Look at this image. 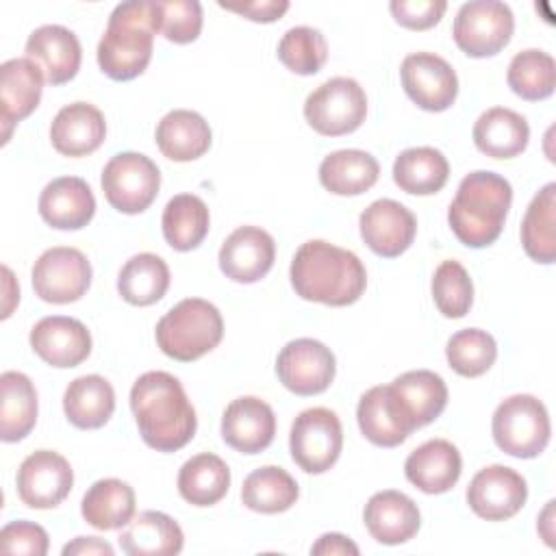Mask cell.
<instances>
[{
	"label": "cell",
	"mask_w": 556,
	"mask_h": 556,
	"mask_svg": "<svg viewBox=\"0 0 556 556\" xmlns=\"http://www.w3.org/2000/svg\"><path fill=\"white\" fill-rule=\"evenodd\" d=\"M130 408L143 443L156 452H176L195 434V410L180 380L167 371L139 376L130 389Z\"/></svg>",
	"instance_id": "1"
},
{
	"label": "cell",
	"mask_w": 556,
	"mask_h": 556,
	"mask_svg": "<svg viewBox=\"0 0 556 556\" xmlns=\"http://www.w3.org/2000/svg\"><path fill=\"white\" fill-rule=\"evenodd\" d=\"M289 278L302 300L328 306L354 304L367 287V271L361 258L324 239H311L298 248Z\"/></svg>",
	"instance_id": "2"
},
{
	"label": "cell",
	"mask_w": 556,
	"mask_h": 556,
	"mask_svg": "<svg viewBox=\"0 0 556 556\" xmlns=\"http://www.w3.org/2000/svg\"><path fill=\"white\" fill-rule=\"evenodd\" d=\"M159 33L156 0H128L113 9L98 43V65L113 80H132L148 67Z\"/></svg>",
	"instance_id": "3"
},
{
	"label": "cell",
	"mask_w": 556,
	"mask_h": 556,
	"mask_svg": "<svg viewBox=\"0 0 556 556\" xmlns=\"http://www.w3.org/2000/svg\"><path fill=\"white\" fill-rule=\"evenodd\" d=\"M513 202L510 182L495 172L467 174L447 208V222L456 239L467 248L491 245L504 228Z\"/></svg>",
	"instance_id": "4"
},
{
	"label": "cell",
	"mask_w": 556,
	"mask_h": 556,
	"mask_svg": "<svg viewBox=\"0 0 556 556\" xmlns=\"http://www.w3.org/2000/svg\"><path fill=\"white\" fill-rule=\"evenodd\" d=\"M154 334L165 356L191 363L219 345L224 319L208 300L185 298L159 319Z\"/></svg>",
	"instance_id": "5"
},
{
	"label": "cell",
	"mask_w": 556,
	"mask_h": 556,
	"mask_svg": "<svg viewBox=\"0 0 556 556\" xmlns=\"http://www.w3.org/2000/svg\"><path fill=\"white\" fill-rule=\"evenodd\" d=\"M495 445L515 458L539 456L552 434L545 404L528 393H517L500 402L491 419Z\"/></svg>",
	"instance_id": "6"
},
{
	"label": "cell",
	"mask_w": 556,
	"mask_h": 556,
	"mask_svg": "<svg viewBox=\"0 0 556 556\" xmlns=\"http://www.w3.org/2000/svg\"><path fill=\"white\" fill-rule=\"evenodd\" d=\"M367 115V96L354 78L334 76L308 93L304 117L324 137L354 132Z\"/></svg>",
	"instance_id": "7"
},
{
	"label": "cell",
	"mask_w": 556,
	"mask_h": 556,
	"mask_svg": "<svg viewBox=\"0 0 556 556\" xmlns=\"http://www.w3.org/2000/svg\"><path fill=\"white\" fill-rule=\"evenodd\" d=\"M102 191L106 202L126 215L143 213L156 198L161 172L141 152H119L102 169Z\"/></svg>",
	"instance_id": "8"
},
{
	"label": "cell",
	"mask_w": 556,
	"mask_h": 556,
	"mask_svg": "<svg viewBox=\"0 0 556 556\" xmlns=\"http://www.w3.org/2000/svg\"><path fill=\"white\" fill-rule=\"evenodd\" d=\"M289 450L295 465L306 473L328 471L343 450V428L337 413L324 406L302 410L291 424Z\"/></svg>",
	"instance_id": "9"
},
{
	"label": "cell",
	"mask_w": 556,
	"mask_h": 556,
	"mask_svg": "<svg viewBox=\"0 0 556 556\" xmlns=\"http://www.w3.org/2000/svg\"><path fill=\"white\" fill-rule=\"evenodd\" d=\"M515 17L508 4L497 0L465 2L452 26L456 46L473 59L493 56L504 50L513 37Z\"/></svg>",
	"instance_id": "10"
},
{
	"label": "cell",
	"mask_w": 556,
	"mask_h": 556,
	"mask_svg": "<svg viewBox=\"0 0 556 556\" xmlns=\"http://www.w3.org/2000/svg\"><path fill=\"white\" fill-rule=\"evenodd\" d=\"M33 289L43 302L70 304L80 300L91 285V263L67 245L46 250L33 265Z\"/></svg>",
	"instance_id": "11"
},
{
	"label": "cell",
	"mask_w": 556,
	"mask_h": 556,
	"mask_svg": "<svg viewBox=\"0 0 556 556\" xmlns=\"http://www.w3.org/2000/svg\"><path fill=\"white\" fill-rule=\"evenodd\" d=\"M334 354L317 339L289 341L276 358L278 380L295 395L324 393L334 380Z\"/></svg>",
	"instance_id": "12"
},
{
	"label": "cell",
	"mask_w": 556,
	"mask_h": 556,
	"mask_svg": "<svg viewBox=\"0 0 556 556\" xmlns=\"http://www.w3.org/2000/svg\"><path fill=\"white\" fill-rule=\"evenodd\" d=\"M400 78L406 96L424 111L439 113L454 104L458 76L454 67L434 52H413L402 61Z\"/></svg>",
	"instance_id": "13"
},
{
	"label": "cell",
	"mask_w": 556,
	"mask_h": 556,
	"mask_svg": "<svg viewBox=\"0 0 556 556\" xmlns=\"http://www.w3.org/2000/svg\"><path fill=\"white\" fill-rule=\"evenodd\" d=\"M74 471L65 456L52 450L28 454L17 469V495L28 508H54L72 491Z\"/></svg>",
	"instance_id": "14"
},
{
	"label": "cell",
	"mask_w": 556,
	"mask_h": 556,
	"mask_svg": "<svg viewBox=\"0 0 556 556\" xmlns=\"http://www.w3.org/2000/svg\"><path fill=\"white\" fill-rule=\"evenodd\" d=\"M526 500V478L506 465H489L480 469L467 486L469 508L486 521H506L515 517Z\"/></svg>",
	"instance_id": "15"
},
{
	"label": "cell",
	"mask_w": 556,
	"mask_h": 556,
	"mask_svg": "<svg viewBox=\"0 0 556 556\" xmlns=\"http://www.w3.org/2000/svg\"><path fill=\"white\" fill-rule=\"evenodd\" d=\"M358 226L365 245L382 258L404 254L417 235V219L413 211L391 198L371 202L361 213Z\"/></svg>",
	"instance_id": "16"
},
{
	"label": "cell",
	"mask_w": 556,
	"mask_h": 556,
	"mask_svg": "<svg viewBox=\"0 0 556 556\" xmlns=\"http://www.w3.org/2000/svg\"><path fill=\"white\" fill-rule=\"evenodd\" d=\"M276 258L274 237L258 226L232 230L219 248V269L226 278L252 285L267 276Z\"/></svg>",
	"instance_id": "17"
},
{
	"label": "cell",
	"mask_w": 556,
	"mask_h": 556,
	"mask_svg": "<svg viewBox=\"0 0 556 556\" xmlns=\"http://www.w3.org/2000/svg\"><path fill=\"white\" fill-rule=\"evenodd\" d=\"M30 348L43 363L67 369L80 365L91 354V334L74 317L50 315L33 326Z\"/></svg>",
	"instance_id": "18"
},
{
	"label": "cell",
	"mask_w": 556,
	"mask_h": 556,
	"mask_svg": "<svg viewBox=\"0 0 556 556\" xmlns=\"http://www.w3.org/2000/svg\"><path fill=\"white\" fill-rule=\"evenodd\" d=\"M43 72L26 56L9 59L0 65V122L2 143L9 141L11 128L26 119L41 100Z\"/></svg>",
	"instance_id": "19"
},
{
	"label": "cell",
	"mask_w": 556,
	"mask_h": 556,
	"mask_svg": "<svg viewBox=\"0 0 556 556\" xmlns=\"http://www.w3.org/2000/svg\"><path fill=\"white\" fill-rule=\"evenodd\" d=\"M276 417L267 402L254 395L232 400L222 415L224 441L241 454H258L274 441Z\"/></svg>",
	"instance_id": "20"
},
{
	"label": "cell",
	"mask_w": 556,
	"mask_h": 556,
	"mask_svg": "<svg viewBox=\"0 0 556 556\" xmlns=\"http://www.w3.org/2000/svg\"><path fill=\"white\" fill-rule=\"evenodd\" d=\"M26 59L43 72V78L50 85H63L78 74L83 50L78 37L70 28L46 24L28 35Z\"/></svg>",
	"instance_id": "21"
},
{
	"label": "cell",
	"mask_w": 556,
	"mask_h": 556,
	"mask_svg": "<svg viewBox=\"0 0 556 556\" xmlns=\"http://www.w3.org/2000/svg\"><path fill=\"white\" fill-rule=\"evenodd\" d=\"M363 521L371 539L382 545H400L410 541L421 523L417 504L402 491L374 493L363 510Z\"/></svg>",
	"instance_id": "22"
},
{
	"label": "cell",
	"mask_w": 556,
	"mask_h": 556,
	"mask_svg": "<svg viewBox=\"0 0 556 556\" xmlns=\"http://www.w3.org/2000/svg\"><path fill=\"white\" fill-rule=\"evenodd\" d=\"M37 206L48 226L56 230H78L91 222L96 198L83 178L61 176L43 187Z\"/></svg>",
	"instance_id": "23"
},
{
	"label": "cell",
	"mask_w": 556,
	"mask_h": 556,
	"mask_svg": "<svg viewBox=\"0 0 556 556\" xmlns=\"http://www.w3.org/2000/svg\"><path fill=\"white\" fill-rule=\"evenodd\" d=\"M356 419L365 439L378 447H395L415 430L402 413L391 384H378L365 391L356 406Z\"/></svg>",
	"instance_id": "24"
},
{
	"label": "cell",
	"mask_w": 556,
	"mask_h": 556,
	"mask_svg": "<svg viewBox=\"0 0 556 556\" xmlns=\"http://www.w3.org/2000/svg\"><path fill=\"white\" fill-rule=\"evenodd\" d=\"M463 471V458L454 443L445 439H430L415 447L406 463L404 473L410 484L428 495L450 491Z\"/></svg>",
	"instance_id": "25"
},
{
	"label": "cell",
	"mask_w": 556,
	"mask_h": 556,
	"mask_svg": "<svg viewBox=\"0 0 556 556\" xmlns=\"http://www.w3.org/2000/svg\"><path fill=\"white\" fill-rule=\"evenodd\" d=\"M104 137V115L89 102L65 104L50 126L52 146L63 156H87L102 146Z\"/></svg>",
	"instance_id": "26"
},
{
	"label": "cell",
	"mask_w": 556,
	"mask_h": 556,
	"mask_svg": "<svg viewBox=\"0 0 556 556\" xmlns=\"http://www.w3.org/2000/svg\"><path fill=\"white\" fill-rule=\"evenodd\" d=\"M391 389L415 430L434 421L447 404V387L443 378L430 369L406 371L391 382Z\"/></svg>",
	"instance_id": "27"
},
{
	"label": "cell",
	"mask_w": 556,
	"mask_h": 556,
	"mask_svg": "<svg viewBox=\"0 0 556 556\" xmlns=\"http://www.w3.org/2000/svg\"><path fill=\"white\" fill-rule=\"evenodd\" d=\"M117 541L128 556H172L180 554L185 534L169 515L143 510L130 519Z\"/></svg>",
	"instance_id": "28"
},
{
	"label": "cell",
	"mask_w": 556,
	"mask_h": 556,
	"mask_svg": "<svg viewBox=\"0 0 556 556\" xmlns=\"http://www.w3.org/2000/svg\"><path fill=\"white\" fill-rule=\"evenodd\" d=\"M154 139L163 156L187 163L200 159L211 148V128L200 113L174 109L156 124Z\"/></svg>",
	"instance_id": "29"
},
{
	"label": "cell",
	"mask_w": 556,
	"mask_h": 556,
	"mask_svg": "<svg viewBox=\"0 0 556 556\" xmlns=\"http://www.w3.org/2000/svg\"><path fill=\"white\" fill-rule=\"evenodd\" d=\"M530 139V126L513 109L493 106L473 124L476 148L491 159H513L521 154Z\"/></svg>",
	"instance_id": "30"
},
{
	"label": "cell",
	"mask_w": 556,
	"mask_h": 556,
	"mask_svg": "<svg viewBox=\"0 0 556 556\" xmlns=\"http://www.w3.org/2000/svg\"><path fill=\"white\" fill-rule=\"evenodd\" d=\"M63 410L72 426L80 430L102 428L115 410V391L98 374L72 380L63 393Z\"/></svg>",
	"instance_id": "31"
},
{
	"label": "cell",
	"mask_w": 556,
	"mask_h": 556,
	"mask_svg": "<svg viewBox=\"0 0 556 556\" xmlns=\"http://www.w3.org/2000/svg\"><path fill=\"white\" fill-rule=\"evenodd\" d=\"M135 491L119 478H104L93 482L80 502V513L96 530H117L135 517Z\"/></svg>",
	"instance_id": "32"
},
{
	"label": "cell",
	"mask_w": 556,
	"mask_h": 556,
	"mask_svg": "<svg viewBox=\"0 0 556 556\" xmlns=\"http://www.w3.org/2000/svg\"><path fill=\"white\" fill-rule=\"evenodd\" d=\"M37 424V391L22 371L0 376V439L4 443L22 441Z\"/></svg>",
	"instance_id": "33"
},
{
	"label": "cell",
	"mask_w": 556,
	"mask_h": 556,
	"mask_svg": "<svg viewBox=\"0 0 556 556\" xmlns=\"http://www.w3.org/2000/svg\"><path fill=\"white\" fill-rule=\"evenodd\" d=\"M378 161L365 150L330 152L319 165V182L334 195H361L376 185Z\"/></svg>",
	"instance_id": "34"
},
{
	"label": "cell",
	"mask_w": 556,
	"mask_h": 556,
	"mask_svg": "<svg viewBox=\"0 0 556 556\" xmlns=\"http://www.w3.org/2000/svg\"><path fill=\"white\" fill-rule=\"evenodd\" d=\"M450 163L437 148L419 146L397 154L393 163L395 185L413 195H432L445 187Z\"/></svg>",
	"instance_id": "35"
},
{
	"label": "cell",
	"mask_w": 556,
	"mask_h": 556,
	"mask_svg": "<svg viewBox=\"0 0 556 556\" xmlns=\"http://www.w3.org/2000/svg\"><path fill=\"white\" fill-rule=\"evenodd\" d=\"M230 486V469L217 454L202 452L182 463L178 471V493L193 506L217 504Z\"/></svg>",
	"instance_id": "36"
},
{
	"label": "cell",
	"mask_w": 556,
	"mask_h": 556,
	"mask_svg": "<svg viewBox=\"0 0 556 556\" xmlns=\"http://www.w3.org/2000/svg\"><path fill=\"white\" fill-rule=\"evenodd\" d=\"M161 226H163L165 241L174 250L178 252L195 250L208 235V226H211L208 206L204 204L202 198L193 193H178L165 204Z\"/></svg>",
	"instance_id": "37"
},
{
	"label": "cell",
	"mask_w": 556,
	"mask_h": 556,
	"mask_svg": "<svg viewBox=\"0 0 556 556\" xmlns=\"http://www.w3.org/2000/svg\"><path fill=\"white\" fill-rule=\"evenodd\" d=\"M521 245L536 263L549 265L556 261V182H547L526 208Z\"/></svg>",
	"instance_id": "38"
},
{
	"label": "cell",
	"mask_w": 556,
	"mask_h": 556,
	"mask_svg": "<svg viewBox=\"0 0 556 556\" xmlns=\"http://www.w3.org/2000/svg\"><path fill=\"white\" fill-rule=\"evenodd\" d=\"M167 287L169 267L152 252L130 256L117 276V291L132 306H150L159 302L167 293Z\"/></svg>",
	"instance_id": "39"
},
{
	"label": "cell",
	"mask_w": 556,
	"mask_h": 556,
	"mask_svg": "<svg viewBox=\"0 0 556 556\" xmlns=\"http://www.w3.org/2000/svg\"><path fill=\"white\" fill-rule=\"evenodd\" d=\"M295 478L276 465L254 469L241 486V502L254 513L276 515L289 510L298 500Z\"/></svg>",
	"instance_id": "40"
},
{
	"label": "cell",
	"mask_w": 556,
	"mask_h": 556,
	"mask_svg": "<svg viewBox=\"0 0 556 556\" xmlns=\"http://www.w3.org/2000/svg\"><path fill=\"white\" fill-rule=\"evenodd\" d=\"M508 87L523 100L536 102L554 93L556 85V63L552 54L530 48L513 56L506 72Z\"/></svg>",
	"instance_id": "41"
},
{
	"label": "cell",
	"mask_w": 556,
	"mask_h": 556,
	"mask_svg": "<svg viewBox=\"0 0 556 556\" xmlns=\"http://www.w3.org/2000/svg\"><path fill=\"white\" fill-rule=\"evenodd\" d=\"M450 367L465 378H478L491 369L497 358L495 339L480 328H465L450 337L445 345Z\"/></svg>",
	"instance_id": "42"
},
{
	"label": "cell",
	"mask_w": 556,
	"mask_h": 556,
	"mask_svg": "<svg viewBox=\"0 0 556 556\" xmlns=\"http://www.w3.org/2000/svg\"><path fill=\"white\" fill-rule=\"evenodd\" d=\"M280 63L300 76L317 74L328 59V43L321 30L311 26L289 28L278 41Z\"/></svg>",
	"instance_id": "43"
},
{
	"label": "cell",
	"mask_w": 556,
	"mask_h": 556,
	"mask_svg": "<svg viewBox=\"0 0 556 556\" xmlns=\"http://www.w3.org/2000/svg\"><path fill=\"white\" fill-rule=\"evenodd\" d=\"M432 298L443 317L460 319L473 302V282L458 261H443L432 276Z\"/></svg>",
	"instance_id": "44"
},
{
	"label": "cell",
	"mask_w": 556,
	"mask_h": 556,
	"mask_svg": "<svg viewBox=\"0 0 556 556\" xmlns=\"http://www.w3.org/2000/svg\"><path fill=\"white\" fill-rule=\"evenodd\" d=\"M159 30L167 41L191 43L202 30V4L198 0H156Z\"/></svg>",
	"instance_id": "45"
},
{
	"label": "cell",
	"mask_w": 556,
	"mask_h": 556,
	"mask_svg": "<svg viewBox=\"0 0 556 556\" xmlns=\"http://www.w3.org/2000/svg\"><path fill=\"white\" fill-rule=\"evenodd\" d=\"M48 532L33 521H11L0 532V549L4 554H48Z\"/></svg>",
	"instance_id": "46"
},
{
	"label": "cell",
	"mask_w": 556,
	"mask_h": 556,
	"mask_svg": "<svg viewBox=\"0 0 556 556\" xmlns=\"http://www.w3.org/2000/svg\"><path fill=\"white\" fill-rule=\"evenodd\" d=\"M395 22L410 30H426L441 22L447 2L445 0H393L389 4Z\"/></svg>",
	"instance_id": "47"
},
{
	"label": "cell",
	"mask_w": 556,
	"mask_h": 556,
	"mask_svg": "<svg viewBox=\"0 0 556 556\" xmlns=\"http://www.w3.org/2000/svg\"><path fill=\"white\" fill-rule=\"evenodd\" d=\"M219 7L226 9V11H232L237 15H243L248 20H252V22L269 24V22L280 20L287 13L289 2L287 0H254V2H243V4L219 2Z\"/></svg>",
	"instance_id": "48"
},
{
	"label": "cell",
	"mask_w": 556,
	"mask_h": 556,
	"mask_svg": "<svg viewBox=\"0 0 556 556\" xmlns=\"http://www.w3.org/2000/svg\"><path fill=\"white\" fill-rule=\"evenodd\" d=\"M311 554H315V556H334V554L358 556V547L348 536L337 534V532H328V534H321L317 539V543L311 547Z\"/></svg>",
	"instance_id": "49"
},
{
	"label": "cell",
	"mask_w": 556,
	"mask_h": 556,
	"mask_svg": "<svg viewBox=\"0 0 556 556\" xmlns=\"http://www.w3.org/2000/svg\"><path fill=\"white\" fill-rule=\"evenodd\" d=\"M61 552H63V556H98V554L113 556L111 543H106L104 539H98V536H76L67 545H63Z\"/></svg>",
	"instance_id": "50"
}]
</instances>
